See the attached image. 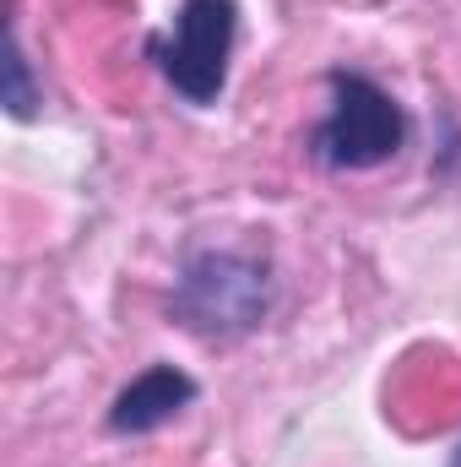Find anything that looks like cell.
<instances>
[{"instance_id": "1", "label": "cell", "mask_w": 461, "mask_h": 467, "mask_svg": "<svg viewBox=\"0 0 461 467\" xmlns=\"http://www.w3.org/2000/svg\"><path fill=\"white\" fill-rule=\"evenodd\" d=\"M271 294H277V277H271V261L261 250L201 244L179 261L169 310L201 343H239V337L266 327Z\"/></svg>"}, {"instance_id": "2", "label": "cell", "mask_w": 461, "mask_h": 467, "mask_svg": "<svg viewBox=\"0 0 461 467\" xmlns=\"http://www.w3.org/2000/svg\"><path fill=\"white\" fill-rule=\"evenodd\" d=\"M326 88H332L326 119L310 130V158L321 169L364 174V169L391 163L407 147V136H413L407 109L374 77H364V71H332Z\"/></svg>"}, {"instance_id": "3", "label": "cell", "mask_w": 461, "mask_h": 467, "mask_svg": "<svg viewBox=\"0 0 461 467\" xmlns=\"http://www.w3.org/2000/svg\"><path fill=\"white\" fill-rule=\"evenodd\" d=\"M233 44H239V0H185L147 49L158 60V77L185 99L190 109H212L229 88Z\"/></svg>"}, {"instance_id": "4", "label": "cell", "mask_w": 461, "mask_h": 467, "mask_svg": "<svg viewBox=\"0 0 461 467\" xmlns=\"http://www.w3.org/2000/svg\"><path fill=\"white\" fill-rule=\"evenodd\" d=\"M196 402V380L174 364H147L115 402H109V430L115 435H152L163 424H174L185 408Z\"/></svg>"}, {"instance_id": "5", "label": "cell", "mask_w": 461, "mask_h": 467, "mask_svg": "<svg viewBox=\"0 0 461 467\" xmlns=\"http://www.w3.org/2000/svg\"><path fill=\"white\" fill-rule=\"evenodd\" d=\"M0 104H5V115H11V119H33V115H38V104H44V88L33 82V66H27V55H22V38H16V33L5 38Z\"/></svg>"}, {"instance_id": "6", "label": "cell", "mask_w": 461, "mask_h": 467, "mask_svg": "<svg viewBox=\"0 0 461 467\" xmlns=\"http://www.w3.org/2000/svg\"><path fill=\"white\" fill-rule=\"evenodd\" d=\"M446 467H461V446H456V451H451V462H446Z\"/></svg>"}]
</instances>
